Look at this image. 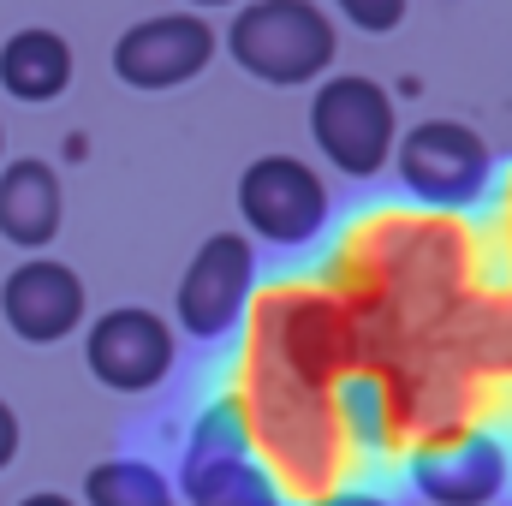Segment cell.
<instances>
[{
    "label": "cell",
    "instance_id": "6da1fadb",
    "mask_svg": "<svg viewBox=\"0 0 512 506\" xmlns=\"http://www.w3.org/2000/svg\"><path fill=\"white\" fill-rule=\"evenodd\" d=\"M233 60L262 84H310L334 60V24L316 0H251L227 30Z\"/></svg>",
    "mask_w": 512,
    "mask_h": 506
},
{
    "label": "cell",
    "instance_id": "7a4b0ae2",
    "mask_svg": "<svg viewBox=\"0 0 512 506\" xmlns=\"http://www.w3.org/2000/svg\"><path fill=\"white\" fill-rule=\"evenodd\" d=\"M310 131L340 173L370 179L393 155V102L376 78H328L310 102Z\"/></svg>",
    "mask_w": 512,
    "mask_h": 506
},
{
    "label": "cell",
    "instance_id": "3957f363",
    "mask_svg": "<svg viewBox=\"0 0 512 506\" xmlns=\"http://www.w3.org/2000/svg\"><path fill=\"white\" fill-rule=\"evenodd\" d=\"M185 501L191 506H280L274 483L256 471L251 441H245V423L233 405H215L197 417V435L185 447Z\"/></svg>",
    "mask_w": 512,
    "mask_h": 506
},
{
    "label": "cell",
    "instance_id": "277c9868",
    "mask_svg": "<svg viewBox=\"0 0 512 506\" xmlns=\"http://www.w3.org/2000/svg\"><path fill=\"white\" fill-rule=\"evenodd\" d=\"M239 215L268 245H304L328 221V185L298 155H256L239 173Z\"/></svg>",
    "mask_w": 512,
    "mask_h": 506
},
{
    "label": "cell",
    "instance_id": "5b68a950",
    "mask_svg": "<svg viewBox=\"0 0 512 506\" xmlns=\"http://www.w3.org/2000/svg\"><path fill=\"white\" fill-rule=\"evenodd\" d=\"M399 179L411 185V197L459 209L489 185V143L459 120H423L399 137Z\"/></svg>",
    "mask_w": 512,
    "mask_h": 506
},
{
    "label": "cell",
    "instance_id": "8992f818",
    "mask_svg": "<svg viewBox=\"0 0 512 506\" xmlns=\"http://www.w3.org/2000/svg\"><path fill=\"white\" fill-rule=\"evenodd\" d=\"M215 60V30L197 12H161L131 24L114 48V72L126 78L131 90H173L191 84L203 66Z\"/></svg>",
    "mask_w": 512,
    "mask_h": 506
},
{
    "label": "cell",
    "instance_id": "52a82bcc",
    "mask_svg": "<svg viewBox=\"0 0 512 506\" xmlns=\"http://www.w3.org/2000/svg\"><path fill=\"white\" fill-rule=\"evenodd\" d=\"M251 280H256V256L251 239L239 233H215L203 251L191 256L185 280H179V328L197 334V340H215L239 322L245 298H251Z\"/></svg>",
    "mask_w": 512,
    "mask_h": 506
},
{
    "label": "cell",
    "instance_id": "ba28073f",
    "mask_svg": "<svg viewBox=\"0 0 512 506\" xmlns=\"http://www.w3.org/2000/svg\"><path fill=\"white\" fill-rule=\"evenodd\" d=\"M84 358H90V376L114 393H143L173 370V328L155 316V310H108L90 340H84Z\"/></svg>",
    "mask_w": 512,
    "mask_h": 506
},
{
    "label": "cell",
    "instance_id": "9c48e42d",
    "mask_svg": "<svg viewBox=\"0 0 512 506\" xmlns=\"http://www.w3.org/2000/svg\"><path fill=\"white\" fill-rule=\"evenodd\" d=\"M0 316L18 340L54 346L84 322V280L66 262H24L0 286Z\"/></svg>",
    "mask_w": 512,
    "mask_h": 506
},
{
    "label": "cell",
    "instance_id": "30bf717a",
    "mask_svg": "<svg viewBox=\"0 0 512 506\" xmlns=\"http://www.w3.org/2000/svg\"><path fill=\"white\" fill-rule=\"evenodd\" d=\"M411 483L435 506H489L507 489V453L495 435H465L411 465Z\"/></svg>",
    "mask_w": 512,
    "mask_h": 506
},
{
    "label": "cell",
    "instance_id": "8fae6325",
    "mask_svg": "<svg viewBox=\"0 0 512 506\" xmlns=\"http://www.w3.org/2000/svg\"><path fill=\"white\" fill-rule=\"evenodd\" d=\"M54 233H60V173L30 155L0 167V239L48 245Z\"/></svg>",
    "mask_w": 512,
    "mask_h": 506
},
{
    "label": "cell",
    "instance_id": "7c38bea8",
    "mask_svg": "<svg viewBox=\"0 0 512 506\" xmlns=\"http://www.w3.org/2000/svg\"><path fill=\"white\" fill-rule=\"evenodd\" d=\"M0 84L18 102H54L72 84V48L54 30H18L0 48Z\"/></svg>",
    "mask_w": 512,
    "mask_h": 506
},
{
    "label": "cell",
    "instance_id": "4fadbf2b",
    "mask_svg": "<svg viewBox=\"0 0 512 506\" xmlns=\"http://www.w3.org/2000/svg\"><path fill=\"white\" fill-rule=\"evenodd\" d=\"M84 501L90 506H179L167 477L137 465V459H108L84 477Z\"/></svg>",
    "mask_w": 512,
    "mask_h": 506
},
{
    "label": "cell",
    "instance_id": "5bb4252c",
    "mask_svg": "<svg viewBox=\"0 0 512 506\" xmlns=\"http://www.w3.org/2000/svg\"><path fill=\"white\" fill-rule=\"evenodd\" d=\"M358 30H393L405 18V0H334Z\"/></svg>",
    "mask_w": 512,
    "mask_h": 506
},
{
    "label": "cell",
    "instance_id": "9a60e30c",
    "mask_svg": "<svg viewBox=\"0 0 512 506\" xmlns=\"http://www.w3.org/2000/svg\"><path fill=\"white\" fill-rule=\"evenodd\" d=\"M18 459V417H12V405L0 399V471Z\"/></svg>",
    "mask_w": 512,
    "mask_h": 506
},
{
    "label": "cell",
    "instance_id": "2e32d148",
    "mask_svg": "<svg viewBox=\"0 0 512 506\" xmlns=\"http://www.w3.org/2000/svg\"><path fill=\"white\" fill-rule=\"evenodd\" d=\"M316 506H387V501H370V495H334V501H316Z\"/></svg>",
    "mask_w": 512,
    "mask_h": 506
},
{
    "label": "cell",
    "instance_id": "e0dca14e",
    "mask_svg": "<svg viewBox=\"0 0 512 506\" xmlns=\"http://www.w3.org/2000/svg\"><path fill=\"white\" fill-rule=\"evenodd\" d=\"M18 506H72L66 495H30V501H18Z\"/></svg>",
    "mask_w": 512,
    "mask_h": 506
},
{
    "label": "cell",
    "instance_id": "ac0fdd59",
    "mask_svg": "<svg viewBox=\"0 0 512 506\" xmlns=\"http://www.w3.org/2000/svg\"><path fill=\"white\" fill-rule=\"evenodd\" d=\"M191 6H233V0H191Z\"/></svg>",
    "mask_w": 512,
    "mask_h": 506
}]
</instances>
